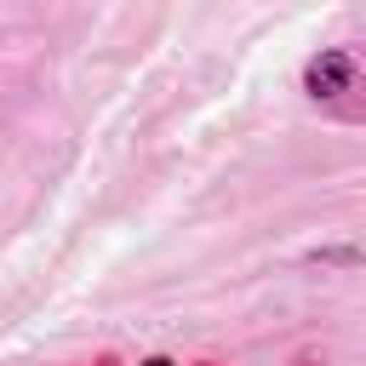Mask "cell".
<instances>
[{
  "label": "cell",
  "instance_id": "cell-1",
  "mask_svg": "<svg viewBox=\"0 0 366 366\" xmlns=\"http://www.w3.org/2000/svg\"><path fill=\"white\" fill-rule=\"evenodd\" d=\"M303 97L337 120H366V40L320 46L303 63Z\"/></svg>",
  "mask_w": 366,
  "mask_h": 366
},
{
  "label": "cell",
  "instance_id": "cell-2",
  "mask_svg": "<svg viewBox=\"0 0 366 366\" xmlns=\"http://www.w3.org/2000/svg\"><path fill=\"white\" fill-rule=\"evenodd\" d=\"M143 366H177V360H166V355H154V360H143Z\"/></svg>",
  "mask_w": 366,
  "mask_h": 366
}]
</instances>
